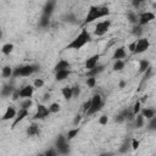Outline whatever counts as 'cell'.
Listing matches in <instances>:
<instances>
[{"label":"cell","instance_id":"cell-1","mask_svg":"<svg viewBox=\"0 0 156 156\" xmlns=\"http://www.w3.org/2000/svg\"><path fill=\"white\" fill-rule=\"evenodd\" d=\"M110 15V10L108 7L106 6H94L91 5L88 10V13L83 21V26L88 24V23H91L93 21L95 20H99V18H102V17H106Z\"/></svg>","mask_w":156,"mask_h":156},{"label":"cell","instance_id":"cell-2","mask_svg":"<svg viewBox=\"0 0 156 156\" xmlns=\"http://www.w3.org/2000/svg\"><path fill=\"white\" fill-rule=\"evenodd\" d=\"M91 41V35H90V33H89V30L87 29V28H83L82 30H80V33L65 48L66 50H79V49H82L85 44H88V43H90Z\"/></svg>","mask_w":156,"mask_h":156},{"label":"cell","instance_id":"cell-3","mask_svg":"<svg viewBox=\"0 0 156 156\" xmlns=\"http://www.w3.org/2000/svg\"><path fill=\"white\" fill-rule=\"evenodd\" d=\"M39 69H40V66L39 65H35V63H33V65H29V63L28 65H21L18 67L13 68L12 77H15V78H18V77H29L33 73L38 72Z\"/></svg>","mask_w":156,"mask_h":156},{"label":"cell","instance_id":"cell-4","mask_svg":"<svg viewBox=\"0 0 156 156\" xmlns=\"http://www.w3.org/2000/svg\"><path fill=\"white\" fill-rule=\"evenodd\" d=\"M90 100H91V106H90V108L87 111V113H85L87 116H91V115L99 112V111L102 108V106H104L102 96H101V94H99V93L94 94V96H93Z\"/></svg>","mask_w":156,"mask_h":156},{"label":"cell","instance_id":"cell-5","mask_svg":"<svg viewBox=\"0 0 156 156\" xmlns=\"http://www.w3.org/2000/svg\"><path fill=\"white\" fill-rule=\"evenodd\" d=\"M110 27H111V20H105V21L98 22L96 26H95V29H94V35L102 37L104 34L107 33V30L110 29Z\"/></svg>","mask_w":156,"mask_h":156},{"label":"cell","instance_id":"cell-6","mask_svg":"<svg viewBox=\"0 0 156 156\" xmlns=\"http://www.w3.org/2000/svg\"><path fill=\"white\" fill-rule=\"evenodd\" d=\"M154 20H155V13L151 11H144V12L138 13V26H140V27L146 26L149 22H151Z\"/></svg>","mask_w":156,"mask_h":156},{"label":"cell","instance_id":"cell-7","mask_svg":"<svg viewBox=\"0 0 156 156\" xmlns=\"http://www.w3.org/2000/svg\"><path fill=\"white\" fill-rule=\"evenodd\" d=\"M49 115H50V112H49L48 107H46L44 104H38V106H37V112L34 113L33 119H34V121H37V119L43 121V119L48 118Z\"/></svg>","mask_w":156,"mask_h":156},{"label":"cell","instance_id":"cell-8","mask_svg":"<svg viewBox=\"0 0 156 156\" xmlns=\"http://www.w3.org/2000/svg\"><path fill=\"white\" fill-rule=\"evenodd\" d=\"M149 48H150V41H149V39H146V38H140V39L136 40L135 50H134L133 54H135V55L143 54V52H145Z\"/></svg>","mask_w":156,"mask_h":156},{"label":"cell","instance_id":"cell-9","mask_svg":"<svg viewBox=\"0 0 156 156\" xmlns=\"http://www.w3.org/2000/svg\"><path fill=\"white\" fill-rule=\"evenodd\" d=\"M27 116H28V111H27V110H22V108H20V110L17 111V113H16V117L13 118V122H12V124H11V129L16 128V126L20 124Z\"/></svg>","mask_w":156,"mask_h":156},{"label":"cell","instance_id":"cell-10","mask_svg":"<svg viewBox=\"0 0 156 156\" xmlns=\"http://www.w3.org/2000/svg\"><path fill=\"white\" fill-rule=\"evenodd\" d=\"M61 20H62V22L68 23V24H78V17H77L76 13L72 12V11L63 13V15L61 16Z\"/></svg>","mask_w":156,"mask_h":156},{"label":"cell","instance_id":"cell-11","mask_svg":"<svg viewBox=\"0 0 156 156\" xmlns=\"http://www.w3.org/2000/svg\"><path fill=\"white\" fill-rule=\"evenodd\" d=\"M55 6H56V1H54V0L46 1V2L44 4V6H43V11H41L43 15L51 17V15H52L54 11H55Z\"/></svg>","mask_w":156,"mask_h":156},{"label":"cell","instance_id":"cell-12","mask_svg":"<svg viewBox=\"0 0 156 156\" xmlns=\"http://www.w3.org/2000/svg\"><path fill=\"white\" fill-rule=\"evenodd\" d=\"M99 58H100V54H95V55H93V56L88 57V58L85 60V62H84V67L87 68V71H89V69L94 68V67L98 65Z\"/></svg>","mask_w":156,"mask_h":156},{"label":"cell","instance_id":"cell-13","mask_svg":"<svg viewBox=\"0 0 156 156\" xmlns=\"http://www.w3.org/2000/svg\"><path fill=\"white\" fill-rule=\"evenodd\" d=\"M105 68H106V65H96L94 68H91V69H89V71H87V73H85V76L87 77H96V76H99L100 73H102L104 71H105Z\"/></svg>","mask_w":156,"mask_h":156},{"label":"cell","instance_id":"cell-14","mask_svg":"<svg viewBox=\"0 0 156 156\" xmlns=\"http://www.w3.org/2000/svg\"><path fill=\"white\" fill-rule=\"evenodd\" d=\"M34 93V87L33 85H26L20 89V98L22 99H30Z\"/></svg>","mask_w":156,"mask_h":156},{"label":"cell","instance_id":"cell-15","mask_svg":"<svg viewBox=\"0 0 156 156\" xmlns=\"http://www.w3.org/2000/svg\"><path fill=\"white\" fill-rule=\"evenodd\" d=\"M26 134L27 136H35V135H39L40 134V129H39V124L33 122L29 124V127H27L26 129Z\"/></svg>","mask_w":156,"mask_h":156},{"label":"cell","instance_id":"cell-16","mask_svg":"<svg viewBox=\"0 0 156 156\" xmlns=\"http://www.w3.org/2000/svg\"><path fill=\"white\" fill-rule=\"evenodd\" d=\"M15 89L16 88L12 84H10V83L9 84H4L2 88L0 89V96L1 98H9V96H11Z\"/></svg>","mask_w":156,"mask_h":156},{"label":"cell","instance_id":"cell-17","mask_svg":"<svg viewBox=\"0 0 156 156\" xmlns=\"http://www.w3.org/2000/svg\"><path fill=\"white\" fill-rule=\"evenodd\" d=\"M139 113H140L144 118H146V119H151V118H154V117L156 116V110H155L154 107H144V108L140 110Z\"/></svg>","mask_w":156,"mask_h":156},{"label":"cell","instance_id":"cell-18","mask_svg":"<svg viewBox=\"0 0 156 156\" xmlns=\"http://www.w3.org/2000/svg\"><path fill=\"white\" fill-rule=\"evenodd\" d=\"M16 113H17L16 108H15L13 106H9V107L6 108V111H5V113L2 115L1 121H10V119H13V118L16 117Z\"/></svg>","mask_w":156,"mask_h":156},{"label":"cell","instance_id":"cell-19","mask_svg":"<svg viewBox=\"0 0 156 156\" xmlns=\"http://www.w3.org/2000/svg\"><path fill=\"white\" fill-rule=\"evenodd\" d=\"M126 56H127L126 48H124V46H118V48L115 50V52H113V55H112V58H113L115 61H117V60H123V58H126Z\"/></svg>","mask_w":156,"mask_h":156},{"label":"cell","instance_id":"cell-20","mask_svg":"<svg viewBox=\"0 0 156 156\" xmlns=\"http://www.w3.org/2000/svg\"><path fill=\"white\" fill-rule=\"evenodd\" d=\"M71 63L67 60H60L55 66H54V72H60V71H65V69H69Z\"/></svg>","mask_w":156,"mask_h":156},{"label":"cell","instance_id":"cell-21","mask_svg":"<svg viewBox=\"0 0 156 156\" xmlns=\"http://www.w3.org/2000/svg\"><path fill=\"white\" fill-rule=\"evenodd\" d=\"M50 24H51V17L41 15V17L38 21V26L40 28H48V27H50Z\"/></svg>","mask_w":156,"mask_h":156},{"label":"cell","instance_id":"cell-22","mask_svg":"<svg viewBox=\"0 0 156 156\" xmlns=\"http://www.w3.org/2000/svg\"><path fill=\"white\" fill-rule=\"evenodd\" d=\"M69 74H71V69H65V71L56 72V73H55V80H56V82H62V80L67 79Z\"/></svg>","mask_w":156,"mask_h":156},{"label":"cell","instance_id":"cell-23","mask_svg":"<svg viewBox=\"0 0 156 156\" xmlns=\"http://www.w3.org/2000/svg\"><path fill=\"white\" fill-rule=\"evenodd\" d=\"M144 124H145V118H144L140 113L135 115V118H134V121H133V126H134V128L140 129V128L144 127Z\"/></svg>","mask_w":156,"mask_h":156},{"label":"cell","instance_id":"cell-24","mask_svg":"<svg viewBox=\"0 0 156 156\" xmlns=\"http://www.w3.org/2000/svg\"><path fill=\"white\" fill-rule=\"evenodd\" d=\"M126 18L128 20V22L132 24V26H135L138 24V13L134 12V11H128L126 13Z\"/></svg>","mask_w":156,"mask_h":156},{"label":"cell","instance_id":"cell-25","mask_svg":"<svg viewBox=\"0 0 156 156\" xmlns=\"http://www.w3.org/2000/svg\"><path fill=\"white\" fill-rule=\"evenodd\" d=\"M129 149H130V139H126L123 143H122V145L118 147V154H127L128 151H129Z\"/></svg>","mask_w":156,"mask_h":156},{"label":"cell","instance_id":"cell-26","mask_svg":"<svg viewBox=\"0 0 156 156\" xmlns=\"http://www.w3.org/2000/svg\"><path fill=\"white\" fill-rule=\"evenodd\" d=\"M79 132H80V128H79V127H74V128L69 129V130L67 132V134H66V139H67V141H69V140L74 139V138L78 135V133H79Z\"/></svg>","mask_w":156,"mask_h":156},{"label":"cell","instance_id":"cell-27","mask_svg":"<svg viewBox=\"0 0 156 156\" xmlns=\"http://www.w3.org/2000/svg\"><path fill=\"white\" fill-rule=\"evenodd\" d=\"M56 151H57V154H58V155H61V156H66V155H68V154L71 152V147H69V144H68V143L63 144L62 146L57 147V149H56Z\"/></svg>","mask_w":156,"mask_h":156},{"label":"cell","instance_id":"cell-28","mask_svg":"<svg viewBox=\"0 0 156 156\" xmlns=\"http://www.w3.org/2000/svg\"><path fill=\"white\" fill-rule=\"evenodd\" d=\"M61 94H62V96H63V99L66 101H69L72 99V89H71V87H68V85L63 87L61 89Z\"/></svg>","mask_w":156,"mask_h":156},{"label":"cell","instance_id":"cell-29","mask_svg":"<svg viewBox=\"0 0 156 156\" xmlns=\"http://www.w3.org/2000/svg\"><path fill=\"white\" fill-rule=\"evenodd\" d=\"M150 61L146 60V58H143V60H139V73H144L149 67H150Z\"/></svg>","mask_w":156,"mask_h":156},{"label":"cell","instance_id":"cell-30","mask_svg":"<svg viewBox=\"0 0 156 156\" xmlns=\"http://www.w3.org/2000/svg\"><path fill=\"white\" fill-rule=\"evenodd\" d=\"M13 44L12 43H6V44H4L2 45V48H1V52L5 55V56H9L12 51H13Z\"/></svg>","mask_w":156,"mask_h":156},{"label":"cell","instance_id":"cell-31","mask_svg":"<svg viewBox=\"0 0 156 156\" xmlns=\"http://www.w3.org/2000/svg\"><path fill=\"white\" fill-rule=\"evenodd\" d=\"M154 76V68H152V66H150L145 72H144V76H143V79H141V83H140V85H143L146 80H149L151 77Z\"/></svg>","mask_w":156,"mask_h":156},{"label":"cell","instance_id":"cell-32","mask_svg":"<svg viewBox=\"0 0 156 156\" xmlns=\"http://www.w3.org/2000/svg\"><path fill=\"white\" fill-rule=\"evenodd\" d=\"M66 143H68V141H67V139H66V135H63L62 133H60V134L57 135L56 140H55V149H57V147L62 146V145H63V144H66Z\"/></svg>","mask_w":156,"mask_h":156},{"label":"cell","instance_id":"cell-33","mask_svg":"<svg viewBox=\"0 0 156 156\" xmlns=\"http://www.w3.org/2000/svg\"><path fill=\"white\" fill-rule=\"evenodd\" d=\"M143 33H144V29H143V27H140V26H138V24H135V26H133L132 27V34L135 37V38H141V35H143Z\"/></svg>","mask_w":156,"mask_h":156},{"label":"cell","instance_id":"cell-34","mask_svg":"<svg viewBox=\"0 0 156 156\" xmlns=\"http://www.w3.org/2000/svg\"><path fill=\"white\" fill-rule=\"evenodd\" d=\"M12 71H13V68L12 67H10V66H4L2 68H1V77L2 78H10V77H12Z\"/></svg>","mask_w":156,"mask_h":156},{"label":"cell","instance_id":"cell-35","mask_svg":"<svg viewBox=\"0 0 156 156\" xmlns=\"http://www.w3.org/2000/svg\"><path fill=\"white\" fill-rule=\"evenodd\" d=\"M124 66H126V61L124 60H117V61H115V63L112 66V69L115 72H118V71H122L124 68Z\"/></svg>","mask_w":156,"mask_h":156},{"label":"cell","instance_id":"cell-36","mask_svg":"<svg viewBox=\"0 0 156 156\" xmlns=\"http://www.w3.org/2000/svg\"><path fill=\"white\" fill-rule=\"evenodd\" d=\"M32 106H33L32 99H23V100L21 101V104H20V107H21L22 110H27V111H28Z\"/></svg>","mask_w":156,"mask_h":156},{"label":"cell","instance_id":"cell-37","mask_svg":"<svg viewBox=\"0 0 156 156\" xmlns=\"http://www.w3.org/2000/svg\"><path fill=\"white\" fill-rule=\"evenodd\" d=\"M71 89H72V99H78L80 95V91H82L80 87L78 84H74L73 87H71Z\"/></svg>","mask_w":156,"mask_h":156},{"label":"cell","instance_id":"cell-38","mask_svg":"<svg viewBox=\"0 0 156 156\" xmlns=\"http://www.w3.org/2000/svg\"><path fill=\"white\" fill-rule=\"evenodd\" d=\"M60 108H61V106H60L58 102H52V104H50L49 107H48V110H49L50 113H57V112L60 111Z\"/></svg>","mask_w":156,"mask_h":156},{"label":"cell","instance_id":"cell-39","mask_svg":"<svg viewBox=\"0 0 156 156\" xmlns=\"http://www.w3.org/2000/svg\"><path fill=\"white\" fill-rule=\"evenodd\" d=\"M146 129H147L149 132H155V130H156V116H155L154 118L149 119V123H147Z\"/></svg>","mask_w":156,"mask_h":156},{"label":"cell","instance_id":"cell-40","mask_svg":"<svg viewBox=\"0 0 156 156\" xmlns=\"http://www.w3.org/2000/svg\"><path fill=\"white\" fill-rule=\"evenodd\" d=\"M140 110H141V104H140V101H139V100H136V101L134 102L133 107H132V111H133V113H134V115H138V113L140 112Z\"/></svg>","mask_w":156,"mask_h":156},{"label":"cell","instance_id":"cell-41","mask_svg":"<svg viewBox=\"0 0 156 156\" xmlns=\"http://www.w3.org/2000/svg\"><path fill=\"white\" fill-rule=\"evenodd\" d=\"M85 83H87V87H88V88H94V87L96 85V78H94V77H88Z\"/></svg>","mask_w":156,"mask_h":156},{"label":"cell","instance_id":"cell-42","mask_svg":"<svg viewBox=\"0 0 156 156\" xmlns=\"http://www.w3.org/2000/svg\"><path fill=\"white\" fill-rule=\"evenodd\" d=\"M139 145H140V141L138 139H135V138L130 139V149L132 150H138L139 149Z\"/></svg>","mask_w":156,"mask_h":156},{"label":"cell","instance_id":"cell-43","mask_svg":"<svg viewBox=\"0 0 156 156\" xmlns=\"http://www.w3.org/2000/svg\"><path fill=\"white\" fill-rule=\"evenodd\" d=\"M44 155H45V156H58V154H57V151H56L55 147H50V149H48V150L44 152Z\"/></svg>","mask_w":156,"mask_h":156},{"label":"cell","instance_id":"cell-44","mask_svg":"<svg viewBox=\"0 0 156 156\" xmlns=\"http://www.w3.org/2000/svg\"><path fill=\"white\" fill-rule=\"evenodd\" d=\"M33 87H34V89L35 88H43L44 87V80L41 78H37L34 80V83H33Z\"/></svg>","mask_w":156,"mask_h":156},{"label":"cell","instance_id":"cell-45","mask_svg":"<svg viewBox=\"0 0 156 156\" xmlns=\"http://www.w3.org/2000/svg\"><path fill=\"white\" fill-rule=\"evenodd\" d=\"M80 122H82V115H80V113H77V115L74 116V118H73V122H72V123H73V126H74V127H78Z\"/></svg>","mask_w":156,"mask_h":156},{"label":"cell","instance_id":"cell-46","mask_svg":"<svg viewBox=\"0 0 156 156\" xmlns=\"http://www.w3.org/2000/svg\"><path fill=\"white\" fill-rule=\"evenodd\" d=\"M98 122H99L100 126H106L107 122H108V117H107V115H102V116H100V118H99Z\"/></svg>","mask_w":156,"mask_h":156},{"label":"cell","instance_id":"cell-47","mask_svg":"<svg viewBox=\"0 0 156 156\" xmlns=\"http://www.w3.org/2000/svg\"><path fill=\"white\" fill-rule=\"evenodd\" d=\"M130 4H132V6H133L134 9L138 10V9H140V6L144 4V1H143V0H132Z\"/></svg>","mask_w":156,"mask_h":156},{"label":"cell","instance_id":"cell-48","mask_svg":"<svg viewBox=\"0 0 156 156\" xmlns=\"http://www.w3.org/2000/svg\"><path fill=\"white\" fill-rule=\"evenodd\" d=\"M90 106H91V100L89 99V100H87V101L83 104V106H82V110H83V112H84V113H87V111L90 108Z\"/></svg>","mask_w":156,"mask_h":156},{"label":"cell","instance_id":"cell-49","mask_svg":"<svg viewBox=\"0 0 156 156\" xmlns=\"http://www.w3.org/2000/svg\"><path fill=\"white\" fill-rule=\"evenodd\" d=\"M113 121L116 122V123H118V124H121V123H123V122H126L124 121V117L121 115V113H117L116 116H115V118H113Z\"/></svg>","mask_w":156,"mask_h":156},{"label":"cell","instance_id":"cell-50","mask_svg":"<svg viewBox=\"0 0 156 156\" xmlns=\"http://www.w3.org/2000/svg\"><path fill=\"white\" fill-rule=\"evenodd\" d=\"M11 98H12V100L13 101H17L18 99H20V89H15L13 90V93H12V95H11Z\"/></svg>","mask_w":156,"mask_h":156},{"label":"cell","instance_id":"cell-51","mask_svg":"<svg viewBox=\"0 0 156 156\" xmlns=\"http://www.w3.org/2000/svg\"><path fill=\"white\" fill-rule=\"evenodd\" d=\"M135 45H136V39L128 44V50H129L132 54H133V52H134V50H135Z\"/></svg>","mask_w":156,"mask_h":156},{"label":"cell","instance_id":"cell-52","mask_svg":"<svg viewBox=\"0 0 156 156\" xmlns=\"http://www.w3.org/2000/svg\"><path fill=\"white\" fill-rule=\"evenodd\" d=\"M50 99H51V94L50 93H45L43 95V102H48Z\"/></svg>","mask_w":156,"mask_h":156},{"label":"cell","instance_id":"cell-53","mask_svg":"<svg viewBox=\"0 0 156 156\" xmlns=\"http://www.w3.org/2000/svg\"><path fill=\"white\" fill-rule=\"evenodd\" d=\"M98 156H116V154L115 152H111V151H105V152L99 154Z\"/></svg>","mask_w":156,"mask_h":156},{"label":"cell","instance_id":"cell-54","mask_svg":"<svg viewBox=\"0 0 156 156\" xmlns=\"http://www.w3.org/2000/svg\"><path fill=\"white\" fill-rule=\"evenodd\" d=\"M126 85H127V82L126 80H119V83H118V88L119 89H123Z\"/></svg>","mask_w":156,"mask_h":156},{"label":"cell","instance_id":"cell-55","mask_svg":"<svg viewBox=\"0 0 156 156\" xmlns=\"http://www.w3.org/2000/svg\"><path fill=\"white\" fill-rule=\"evenodd\" d=\"M2 37H4V32H2V29L0 28V40L2 39Z\"/></svg>","mask_w":156,"mask_h":156},{"label":"cell","instance_id":"cell-56","mask_svg":"<svg viewBox=\"0 0 156 156\" xmlns=\"http://www.w3.org/2000/svg\"><path fill=\"white\" fill-rule=\"evenodd\" d=\"M35 156H45V155H44V152H39V154H37Z\"/></svg>","mask_w":156,"mask_h":156}]
</instances>
